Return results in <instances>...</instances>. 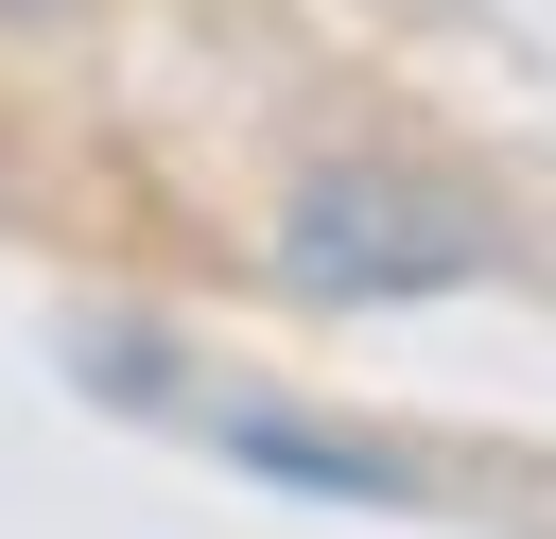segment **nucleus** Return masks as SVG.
I'll return each instance as SVG.
<instances>
[{
	"label": "nucleus",
	"mask_w": 556,
	"mask_h": 539,
	"mask_svg": "<svg viewBox=\"0 0 556 539\" xmlns=\"http://www.w3.org/2000/svg\"><path fill=\"white\" fill-rule=\"evenodd\" d=\"M261 243L313 313H382V296H469L504 261V209H469L452 174H295Z\"/></svg>",
	"instance_id": "f257e3e1"
},
{
	"label": "nucleus",
	"mask_w": 556,
	"mask_h": 539,
	"mask_svg": "<svg viewBox=\"0 0 556 539\" xmlns=\"http://www.w3.org/2000/svg\"><path fill=\"white\" fill-rule=\"evenodd\" d=\"M208 435H226V469H278V487H313V504H417V469H400L382 435H330V417H295V400H208Z\"/></svg>",
	"instance_id": "f03ea898"
},
{
	"label": "nucleus",
	"mask_w": 556,
	"mask_h": 539,
	"mask_svg": "<svg viewBox=\"0 0 556 539\" xmlns=\"http://www.w3.org/2000/svg\"><path fill=\"white\" fill-rule=\"evenodd\" d=\"M0 17H70V0H0Z\"/></svg>",
	"instance_id": "7ed1b4c3"
}]
</instances>
